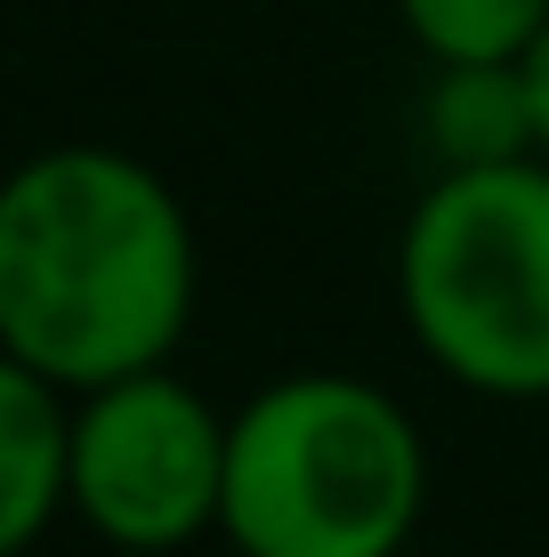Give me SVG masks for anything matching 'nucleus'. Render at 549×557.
<instances>
[{
  "label": "nucleus",
  "mask_w": 549,
  "mask_h": 557,
  "mask_svg": "<svg viewBox=\"0 0 549 557\" xmlns=\"http://www.w3.org/2000/svg\"><path fill=\"white\" fill-rule=\"evenodd\" d=\"M428 65H525L549 41V0H396Z\"/></svg>",
  "instance_id": "0eeeda50"
},
{
  "label": "nucleus",
  "mask_w": 549,
  "mask_h": 557,
  "mask_svg": "<svg viewBox=\"0 0 549 557\" xmlns=\"http://www.w3.org/2000/svg\"><path fill=\"white\" fill-rule=\"evenodd\" d=\"M57 517H73V396L0 363V549L25 557Z\"/></svg>",
  "instance_id": "39448f33"
},
{
  "label": "nucleus",
  "mask_w": 549,
  "mask_h": 557,
  "mask_svg": "<svg viewBox=\"0 0 549 557\" xmlns=\"http://www.w3.org/2000/svg\"><path fill=\"white\" fill-rule=\"evenodd\" d=\"M525 73H534V122H541V162H549V41L525 57Z\"/></svg>",
  "instance_id": "6e6552de"
},
{
  "label": "nucleus",
  "mask_w": 549,
  "mask_h": 557,
  "mask_svg": "<svg viewBox=\"0 0 549 557\" xmlns=\"http://www.w3.org/2000/svg\"><path fill=\"white\" fill-rule=\"evenodd\" d=\"M421 138L437 153V178L541 162L534 73L525 65H437L428 98H421Z\"/></svg>",
  "instance_id": "423d86ee"
},
{
  "label": "nucleus",
  "mask_w": 549,
  "mask_h": 557,
  "mask_svg": "<svg viewBox=\"0 0 549 557\" xmlns=\"http://www.w3.org/2000/svg\"><path fill=\"white\" fill-rule=\"evenodd\" d=\"M412 348L494 405H549V162L428 178L396 235Z\"/></svg>",
  "instance_id": "7ed1b4c3"
},
{
  "label": "nucleus",
  "mask_w": 549,
  "mask_h": 557,
  "mask_svg": "<svg viewBox=\"0 0 549 557\" xmlns=\"http://www.w3.org/2000/svg\"><path fill=\"white\" fill-rule=\"evenodd\" d=\"M226 429L235 412H219L178 372H138L73 396V517L129 557H170L219 533Z\"/></svg>",
  "instance_id": "20e7f679"
},
{
  "label": "nucleus",
  "mask_w": 549,
  "mask_h": 557,
  "mask_svg": "<svg viewBox=\"0 0 549 557\" xmlns=\"http://www.w3.org/2000/svg\"><path fill=\"white\" fill-rule=\"evenodd\" d=\"M202 292L178 186L122 146H49L0 195V363L98 396L170 372Z\"/></svg>",
  "instance_id": "f257e3e1"
},
{
  "label": "nucleus",
  "mask_w": 549,
  "mask_h": 557,
  "mask_svg": "<svg viewBox=\"0 0 549 557\" xmlns=\"http://www.w3.org/2000/svg\"><path fill=\"white\" fill-rule=\"evenodd\" d=\"M428 509V445L364 372H283L226 429L235 557H396Z\"/></svg>",
  "instance_id": "f03ea898"
}]
</instances>
